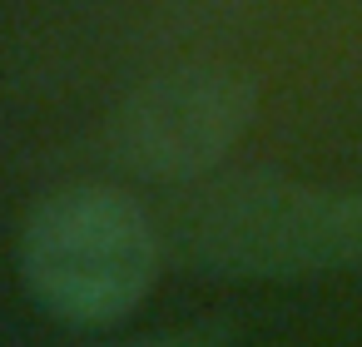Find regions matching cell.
I'll return each instance as SVG.
<instances>
[{
	"label": "cell",
	"instance_id": "obj_1",
	"mask_svg": "<svg viewBox=\"0 0 362 347\" xmlns=\"http://www.w3.org/2000/svg\"><path fill=\"white\" fill-rule=\"evenodd\" d=\"M159 278V228L115 184H70L40 199L21 228V283L60 322L110 327Z\"/></svg>",
	"mask_w": 362,
	"mask_h": 347
},
{
	"label": "cell",
	"instance_id": "obj_2",
	"mask_svg": "<svg viewBox=\"0 0 362 347\" xmlns=\"http://www.w3.org/2000/svg\"><path fill=\"white\" fill-rule=\"evenodd\" d=\"M179 248L214 278H313L362 263V189L233 174L179 213Z\"/></svg>",
	"mask_w": 362,
	"mask_h": 347
},
{
	"label": "cell",
	"instance_id": "obj_3",
	"mask_svg": "<svg viewBox=\"0 0 362 347\" xmlns=\"http://www.w3.org/2000/svg\"><path fill=\"white\" fill-rule=\"evenodd\" d=\"M258 90L223 65H179L129 90L110 119L115 159L139 179L189 184L228 159L248 134Z\"/></svg>",
	"mask_w": 362,
	"mask_h": 347
},
{
	"label": "cell",
	"instance_id": "obj_4",
	"mask_svg": "<svg viewBox=\"0 0 362 347\" xmlns=\"http://www.w3.org/2000/svg\"><path fill=\"white\" fill-rule=\"evenodd\" d=\"M110 347H228V327H218V322H199V327L149 332V337H129V342H110Z\"/></svg>",
	"mask_w": 362,
	"mask_h": 347
}]
</instances>
